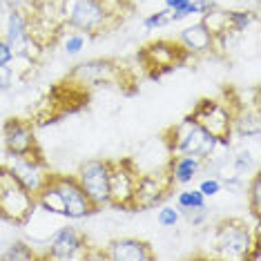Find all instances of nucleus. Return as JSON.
<instances>
[{"label":"nucleus","instance_id":"1","mask_svg":"<svg viewBox=\"0 0 261 261\" xmlns=\"http://www.w3.org/2000/svg\"><path fill=\"white\" fill-rule=\"evenodd\" d=\"M65 81L74 83L83 90L105 85L127 92L125 85H134V76L127 69V65L116 61V58H90V61H83L67 74Z\"/></svg>","mask_w":261,"mask_h":261},{"label":"nucleus","instance_id":"2","mask_svg":"<svg viewBox=\"0 0 261 261\" xmlns=\"http://www.w3.org/2000/svg\"><path fill=\"white\" fill-rule=\"evenodd\" d=\"M188 116L194 118V121H197L207 134L217 136L219 145H221V147H228L230 145V136H232L234 92L225 90L221 96H205V98H201Z\"/></svg>","mask_w":261,"mask_h":261},{"label":"nucleus","instance_id":"3","mask_svg":"<svg viewBox=\"0 0 261 261\" xmlns=\"http://www.w3.org/2000/svg\"><path fill=\"white\" fill-rule=\"evenodd\" d=\"M163 141L170 154H188V156H197L201 161H207L217 152V147H221L217 136L207 134L190 116H186L176 125H170L165 129Z\"/></svg>","mask_w":261,"mask_h":261},{"label":"nucleus","instance_id":"4","mask_svg":"<svg viewBox=\"0 0 261 261\" xmlns=\"http://www.w3.org/2000/svg\"><path fill=\"white\" fill-rule=\"evenodd\" d=\"M259 228V221L254 223V230H250V225L239 217L221 219L215 228V254L219 259L246 261L250 248L261 241Z\"/></svg>","mask_w":261,"mask_h":261},{"label":"nucleus","instance_id":"5","mask_svg":"<svg viewBox=\"0 0 261 261\" xmlns=\"http://www.w3.org/2000/svg\"><path fill=\"white\" fill-rule=\"evenodd\" d=\"M34 210L36 197L11 174L7 165L0 163V219L14 225H27Z\"/></svg>","mask_w":261,"mask_h":261},{"label":"nucleus","instance_id":"6","mask_svg":"<svg viewBox=\"0 0 261 261\" xmlns=\"http://www.w3.org/2000/svg\"><path fill=\"white\" fill-rule=\"evenodd\" d=\"M58 18L61 25L72 27L85 36H98L114 29L100 0H58Z\"/></svg>","mask_w":261,"mask_h":261},{"label":"nucleus","instance_id":"7","mask_svg":"<svg viewBox=\"0 0 261 261\" xmlns=\"http://www.w3.org/2000/svg\"><path fill=\"white\" fill-rule=\"evenodd\" d=\"M136 58H139L141 67L145 69V74L150 79H161L163 74L172 72V69L183 67L192 56L183 49L179 40L159 38L141 47Z\"/></svg>","mask_w":261,"mask_h":261},{"label":"nucleus","instance_id":"8","mask_svg":"<svg viewBox=\"0 0 261 261\" xmlns=\"http://www.w3.org/2000/svg\"><path fill=\"white\" fill-rule=\"evenodd\" d=\"M141 170L134 163V159H112L110 170V205L114 210H127L132 212L136 183H139Z\"/></svg>","mask_w":261,"mask_h":261},{"label":"nucleus","instance_id":"9","mask_svg":"<svg viewBox=\"0 0 261 261\" xmlns=\"http://www.w3.org/2000/svg\"><path fill=\"white\" fill-rule=\"evenodd\" d=\"M110 170L112 159H90L74 174L96 210L110 205Z\"/></svg>","mask_w":261,"mask_h":261},{"label":"nucleus","instance_id":"10","mask_svg":"<svg viewBox=\"0 0 261 261\" xmlns=\"http://www.w3.org/2000/svg\"><path fill=\"white\" fill-rule=\"evenodd\" d=\"M172 188H174V183H172L168 174V168L154 170V172H141L139 183H136V192H134L132 212L156 207L170 197Z\"/></svg>","mask_w":261,"mask_h":261},{"label":"nucleus","instance_id":"11","mask_svg":"<svg viewBox=\"0 0 261 261\" xmlns=\"http://www.w3.org/2000/svg\"><path fill=\"white\" fill-rule=\"evenodd\" d=\"M7 159L9 161L5 165L11 170V174L36 197L40 192V188H43L51 176V170L47 168L43 152L40 154H18V156H7Z\"/></svg>","mask_w":261,"mask_h":261},{"label":"nucleus","instance_id":"12","mask_svg":"<svg viewBox=\"0 0 261 261\" xmlns=\"http://www.w3.org/2000/svg\"><path fill=\"white\" fill-rule=\"evenodd\" d=\"M3 143L7 156L18 154H40V143L36 139V127L32 121L11 116L3 123Z\"/></svg>","mask_w":261,"mask_h":261},{"label":"nucleus","instance_id":"13","mask_svg":"<svg viewBox=\"0 0 261 261\" xmlns=\"http://www.w3.org/2000/svg\"><path fill=\"white\" fill-rule=\"evenodd\" d=\"M54 183L63 197V217L69 219V221H81V219L98 212L94 203L90 201V197L85 194V190L81 188V183L76 181L74 174H54Z\"/></svg>","mask_w":261,"mask_h":261},{"label":"nucleus","instance_id":"14","mask_svg":"<svg viewBox=\"0 0 261 261\" xmlns=\"http://www.w3.org/2000/svg\"><path fill=\"white\" fill-rule=\"evenodd\" d=\"M5 40L14 47L16 56H25V58H32V61L43 49L32 38V34H29V14H25L18 7H11L7 11V18H5Z\"/></svg>","mask_w":261,"mask_h":261},{"label":"nucleus","instance_id":"15","mask_svg":"<svg viewBox=\"0 0 261 261\" xmlns=\"http://www.w3.org/2000/svg\"><path fill=\"white\" fill-rule=\"evenodd\" d=\"M87 248H90V239L81 230H76L74 225H65L51 237L49 248L43 254V259H54V261L85 259Z\"/></svg>","mask_w":261,"mask_h":261},{"label":"nucleus","instance_id":"16","mask_svg":"<svg viewBox=\"0 0 261 261\" xmlns=\"http://www.w3.org/2000/svg\"><path fill=\"white\" fill-rule=\"evenodd\" d=\"M110 261H154L156 252H154L152 243L139 237H121L108 243L105 248Z\"/></svg>","mask_w":261,"mask_h":261},{"label":"nucleus","instance_id":"17","mask_svg":"<svg viewBox=\"0 0 261 261\" xmlns=\"http://www.w3.org/2000/svg\"><path fill=\"white\" fill-rule=\"evenodd\" d=\"M232 134L243 139H257L261 134V116H259V100L252 105L241 103L234 96V116H232Z\"/></svg>","mask_w":261,"mask_h":261},{"label":"nucleus","instance_id":"18","mask_svg":"<svg viewBox=\"0 0 261 261\" xmlns=\"http://www.w3.org/2000/svg\"><path fill=\"white\" fill-rule=\"evenodd\" d=\"M179 43L190 56H207L217 49V38L207 32L203 22H194L179 34Z\"/></svg>","mask_w":261,"mask_h":261},{"label":"nucleus","instance_id":"19","mask_svg":"<svg viewBox=\"0 0 261 261\" xmlns=\"http://www.w3.org/2000/svg\"><path fill=\"white\" fill-rule=\"evenodd\" d=\"M203 163L205 161L197 156H188V154H170L165 168H168V174L174 186H188L203 170Z\"/></svg>","mask_w":261,"mask_h":261},{"label":"nucleus","instance_id":"20","mask_svg":"<svg viewBox=\"0 0 261 261\" xmlns=\"http://www.w3.org/2000/svg\"><path fill=\"white\" fill-rule=\"evenodd\" d=\"M36 207H43V210L49 212V215L63 217V212H65L63 197H61V192H58V188L54 183V172H51L49 181H47L45 186L40 188V192L36 194Z\"/></svg>","mask_w":261,"mask_h":261},{"label":"nucleus","instance_id":"21","mask_svg":"<svg viewBox=\"0 0 261 261\" xmlns=\"http://www.w3.org/2000/svg\"><path fill=\"white\" fill-rule=\"evenodd\" d=\"M201 22H203V25L207 27V32L217 38V45L225 38V34H230L228 18H225V9H219L217 3L212 5L210 9H205L203 14H201Z\"/></svg>","mask_w":261,"mask_h":261},{"label":"nucleus","instance_id":"22","mask_svg":"<svg viewBox=\"0 0 261 261\" xmlns=\"http://www.w3.org/2000/svg\"><path fill=\"white\" fill-rule=\"evenodd\" d=\"M100 5H103L105 16H108L110 22L114 27L121 25V22L125 20L127 16L134 11V7H136V5L129 3V0H100Z\"/></svg>","mask_w":261,"mask_h":261},{"label":"nucleus","instance_id":"23","mask_svg":"<svg viewBox=\"0 0 261 261\" xmlns=\"http://www.w3.org/2000/svg\"><path fill=\"white\" fill-rule=\"evenodd\" d=\"M246 201H248V207H250L252 219L261 221V176L257 170L252 172L250 181L246 183Z\"/></svg>","mask_w":261,"mask_h":261},{"label":"nucleus","instance_id":"24","mask_svg":"<svg viewBox=\"0 0 261 261\" xmlns=\"http://www.w3.org/2000/svg\"><path fill=\"white\" fill-rule=\"evenodd\" d=\"M225 18H228V29L232 34H241L257 20V14L250 9H225Z\"/></svg>","mask_w":261,"mask_h":261},{"label":"nucleus","instance_id":"25","mask_svg":"<svg viewBox=\"0 0 261 261\" xmlns=\"http://www.w3.org/2000/svg\"><path fill=\"white\" fill-rule=\"evenodd\" d=\"M0 259H5V261H32V259H43V254H38L25 241H14L7 250L0 254Z\"/></svg>","mask_w":261,"mask_h":261},{"label":"nucleus","instance_id":"26","mask_svg":"<svg viewBox=\"0 0 261 261\" xmlns=\"http://www.w3.org/2000/svg\"><path fill=\"white\" fill-rule=\"evenodd\" d=\"M205 205V197L197 190H183V192L176 194V207L181 212L192 210V207H203Z\"/></svg>","mask_w":261,"mask_h":261},{"label":"nucleus","instance_id":"27","mask_svg":"<svg viewBox=\"0 0 261 261\" xmlns=\"http://www.w3.org/2000/svg\"><path fill=\"white\" fill-rule=\"evenodd\" d=\"M232 170L237 176H243L248 172H254L257 170V163H254L252 154L250 152H239L237 156H232Z\"/></svg>","mask_w":261,"mask_h":261},{"label":"nucleus","instance_id":"28","mask_svg":"<svg viewBox=\"0 0 261 261\" xmlns=\"http://www.w3.org/2000/svg\"><path fill=\"white\" fill-rule=\"evenodd\" d=\"M85 43H87V36H85V34L74 32V34H69V36L63 40V49L67 51L69 56H76V54H81V51L85 49Z\"/></svg>","mask_w":261,"mask_h":261},{"label":"nucleus","instance_id":"29","mask_svg":"<svg viewBox=\"0 0 261 261\" xmlns=\"http://www.w3.org/2000/svg\"><path fill=\"white\" fill-rule=\"evenodd\" d=\"M170 25V9H161V11H154V14L145 16L143 18V27L147 32H154V29L159 27H165Z\"/></svg>","mask_w":261,"mask_h":261},{"label":"nucleus","instance_id":"30","mask_svg":"<svg viewBox=\"0 0 261 261\" xmlns=\"http://www.w3.org/2000/svg\"><path fill=\"white\" fill-rule=\"evenodd\" d=\"M179 219H181V210L179 207H170V205H165L159 210V215H156V221L161 228H174L176 223H179Z\"/></svg>","mask_w":261,"mask_h":261},{"label":"nucleus","instance_id":"31","mask_svg":"<svg viewBox=\"0 0 261 261\" xmlns=\"http://www.w3.org/2000/svg\"><path fill=\"white\" fill-rule=\"evenodd\" d=\"M221 188H223V183L219 181V179H203L199 183V192L203 194V197H217L219 192H221Z\"/></svg>","mask_w":261,"mask_h":261},{"label":"nucleus","instance_id":"32","mask_svg":"<svg viewBox=\"0 0 261 261\" xmlns=\"http://www.w3.org/2000/svg\"><path fill=\"white\" fill-rule=\"evenodd\" d=\"M14 85V69L9 65H0V92H7Z\"/></svg>","mask_w":261,"mask_h":261},{"label":"nucleus","instance_id":"33","mask_svg":"<svg viewBox=\"0 0 261 261\" xmlns=\"http://www.w3.org/2000/svg\"><path fill=\"white\" fill-rule=\"evenodd\" d=\"M16 58V51L5 38H0V65H11Z\"/></svg>","mask_w":261,"mask_h":261},{"label":"nucleus","instance_id":"34","mask_svg":"<svg viewBox=\"0 0 261 261\" xmlns=\"http://www.w3.org/2000/svg\"><path fill=\"white\" fill-rule=\"evenodd\" d=\"M183 215H186L188 223H192V225H201V223L205 221L207 212H205V205H203V207H192V210H186Z\"/></svg>","mask_w":261,"mask_h":261},{"label":"nucleus","instance_id":"35","mask_svg":"<svg viewBox=\"0 0 261 261\" xmlns=\"http://www.w3.org/2000/svg\"><path fill=\"white\" fill-rule=\"evenodd\" d=\"M163 3H165V9L174 11V9H181V7H186V5L190 3V0H163Z\"/></svg>","mask_w":261,"mask_h":261},{"label":"nucleus","instance_id":"36","mask_svg":"<svg viewBox=\"0 0 261 261\" xmlns=\"http://www.w3.org/2000/svg\"><path fill=\"white\" fill-rule=\"evenodd\" d=\"M11 7H14V5H11V0H0V22L7 18V11Z\"/></svg>","mask_w":261,"mask_h":261},{"label":"nucleus","instance_id":"37","mask_svg":"<svg viewBox=\"0 0 261 261\" xmlns=\"http://www.w3.org/2000/svg\"><path fill=\"white\" fill-rule=\"evenodd\" d=\"M129 3H134V5H136V3H139V0H129Z\"/></svg>","mask_w":261,"mask_h":261}]
</instances>
